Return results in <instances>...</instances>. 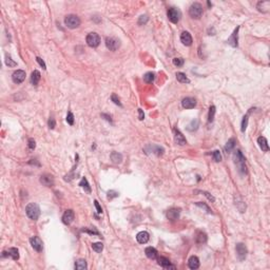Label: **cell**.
<instances>
[{
    "label": "cell",
    "mask_w": 270,
    "mask_h": 270,
    "mask_svg": "<svg viewBox=\"0 0 270 270\" xmlns=\"http://www.w3.org/2000/svg\"><path fill=\"white\" fill-rule=\"evenodd\" d=\"M234 163L237 167V170L241 174L245 175L247 174V167H246V158L243 155L242 151L237 150L236 152L234 153Z\"/></svg>",
    "instance_id": "obj_1"
},
{
    "label": "cell",
    "mask_w": 270,
    "mask_h": 270,
    "mask_svg": "<svg viewBox=\"0 0 270 270\" xmlns=\"http://www.w3.org/2000/svg\"><path fill=\"white\" fill-rule=\"evenodd\" d=\"M26 213L29 219L36 220H38L39 215H40V208H39V206L36 203H30L28 206L26 207Z\"/></svg>",
    "instance_id": "obj_2"
},
{
    "label": "cell",
    "mask_w": 270,
    "mask_h": 270,
    "mask_svg": "<svg viewBox=\"0 0 270 270\" xmlns=\"http://www.w3.org/2000/svg\"><path fill=\"white\" fill-rule=\"evenodd\" d=\"M64 24L68 26L69 29H75L78 28L80 26V19H79L78 16L76 15H68V16L64 18Z\"/></svg>",
    "instance_id": "obj_3"
},
{
    "label": "cell",
    "mask_w": 270,
    "mask_h": 270,
    "mask_svg": "<svg viewBox=\"0 0 270 270\" xmlns=\"http://www.w3.org/2000/svg\"><path fill=\"white\" fill-rule=\"evenodd\" d=\"M189 15L194 19H199L203 15V6L200 3H193L189 9Z\"/></svg>",
    "instance_id": "obj_4"
},
{
    "label": "cell",
    "mask_w": 270,
    "mask_h": 270,
    "mask_svg": "<svg viewBox=\"0 0 270 270\" xmlns=\"http://www.w3.org/2000/svg\"><path fill=\"white\" fill-rule=\"evenodd\" d=\"M87 43L91 48H97L100 43V38L98 34L96 33H90L87 36Z\"/></svg>",
    "instance_id": "obj_5"
},
{
    "label": "cell",
    "mask_w": 270,
    "mask_h": 270,
    "mask_svg": "<svg viewBox=\"0 0 270 270\" xmlns=\"http://www.w3.org/2000/svg\"><path fill=\"white\" fill-rule=\"evenodd\" d=\"M168 18L172 23H177L180 18V12L175 7H170L168 10Z\"/></svg>",
    "instance_id": "obj_6"
},
{
    "label": "cell",
    "mask_w": 270,
    "mask_h": 270,
    "mask_svg": "<svg viewBox=\"0 0 270 270\" xmlns=\"http://www.w3.org/2000/svg\"><path fill=\"white\" fill-rule=\"evenodd\" d=\"M106 46L110 51H116L120 46V42L118 39L114 37H107L106 38Z\"/></svg>",
    "instance_id": "obj_7"
},
{
    "label": "cell",
    "mask_w": 270,
    "mask_h": 270,
    "mask_svg": "<svg viewBox=\"0 0 270 270\" xmlns=\"http://www.w3.org/2000/svg\"><path fill=\"white\" fill-rule=\"evenodd\" d=\"M235 250H236V254L239 256L240 261H244L246 259L247 256V248L243 243H239L236 244V247H235Z\"/></svg>",
    "instance_id": "obj_8"
},
{
    "label": "cell",
    "mask_w": 270,
    "mask_h": 270,
    "mask_svg": "<svg viewBox=\"0 0 270 270\" xmlns=\"http://www.w3.org/2000/svg\"><path fill=\"white\" fill-rule=\"evenodd\" d=\"M30 243H31L32 247H33L36 251H38V252L42 251V248H43L42 241H41L38 236H32L31 239H30Z\"/></svg>",
    "instance_id": "obj_9"
},
{
    "label": "cell",
    "mask_w": 270,
    "mask_h": 270,
    "mask_svg": "<svg viewBox=\"0 0 270 270\" xmlns=\"http://www.w3.org/2000/svg\"><path fill=\"white\" fill-rule=\"evenodd\" d=\"M145 151H146V153H150V152L154 153V154H156L157 156L163 155V152H165V150H163L162 147H159V146H154V145L147 146V147L145 148Z\"/></svg>",
    "instance_id": "obj_10"
},
{
    "label": "cell",
    "mask_w": 270,
    "mask_h": 270,
    "mask_svg": "<svg viewBox=\"0 0 270 270\" xmlns=\"http://www.w3.org/2000/svg\"><path fill=\"white\" fill-rule=\"evenodd\" d=\"M12 78H13V81L15 83H21L26 79V72L23 70H17L13 73Z\"/></svg>",
    "instance_id": "obj_11"
},
{
    "label": "cell",
    "mask_w": 270,
    "mask_h": 270,
    "mask_svg": "<svg viewBox=\"0 0 270 270\" xmlns=\"http://www.w3.org/2000/svg\"><path fill=\"white\" fill-rule=\"evenodd\" d=\"M239 30H240V26H237V28L233 31L232 35L230 36V38L228 39V41H227V42L229 43L231 46H233V48H236V46H237V41H239Z\"/></svg>",
    "instance_id": "obj_12"
},
{
    "label": "cell",
    "mask_w": 270,
    "mask_h": 270,
    "mask_svg": "<svg viewBox=\"0 0 270 270\" xmlns=\"http://www.w3.org/2000/svg\"><path fill=\"white\" fill-rule=\"evenodd\" d=\"M74 217H75V214H74V211L71 209L66 210V212L62 215V222L66 225H70L72 222L74 220Z\"/></svg>",
    "instance_id": "obj_13"
},
{
    "label": "cell",
    "mask_w": 270,
    "mask_h": 270,
    "mask_svg": "<svg viewBox=\"0 0 270 270\" xmlns=\"http://www.w3.org/2000/svg\"><path fill=\"white\" fill-rule=\"evenodd\" d=\"M40 183L46 187H52L54 185V178L50 174H43L40 176Z\"/></svg>",
    "instance_id": "obj_14"
},
{
    "label": "cell",
    "mask_w": 270,
    "mask_h": 270,
    "mask_svg": "<svg viewBox=\"0 0 270 270\" xmlns=\"http://www.w3.org/2000/svg\"><path fill=\"white\" fill-rule=\"evenodd\" d=\"M174 140H175V143L179 146H185L186 143H187V140H186L185 136L183 135L178 130H176V129L174 130Z\"/></svg>",
    "instance_id": "obj_15"
},
{
    "label": "cell",
    "mask_w": 270,
    "mask_h": 270,
    "mask_svg": "<svg viewBox=\"0 0 270 270\" xmlns=\"http://www.w3.org/2000/svg\"><path fill=\"white\" fill-rule=\"evenodd\" d=\"M136 240L139 244H146V243L149 242L150 240V235L147 231H140L139 233H137L136 235Z\"/></svg>",
    "instance_id": "obj_16"
},
{
    "label": "cell",
    "mask_w": 270,
    "mask_h": 270,
    "mask_svg": "<svg viewBox=\"0 0 270 270\" xmlns=\"http://www.w3.org/2000/svg\"><path fill=\"white\" fill-rule=\"evenodd\" d=\"M179 214H180L179 209H177V208H172V209L168 210L167 217H168V220H178V217H179Z\"/></svg>",
    "instance_id": "obj_17"
},
{
    "label": "cell",
    "mask_w": 270,
    "mask_h": 270,
    "mask_svg": "<svg viewBox=\"0 0 270 270\" xmlns=\"http://www.w3.org/2000/svg\"><path fill=\"white\" fill-rule=\"evenodd\" d=\"M182 105L185 109H192L196 106V100L192 97H186L183 99Z\"/></svg>",
    "instance_id": "obj_18"
},
{
    "label": "cell",
    "mask_w": 270,
    "mask_h": 270,
    "mask_svg": "<svg viewBox=\"0 0 270 270\" xmlns=\"http://www.w3.org/2000/svg\"><path fill=\"white\" fill-rule=\"evenodd\" d=\"M180 41L183 42V44L189 46L192 44V37L190 35L189 32H183L182 35H180Z\"/></svg>",
    "instance_id": "obj_19"
},
{
    "label": "cell",
    "mask_w": 270,
    "mask_h": 270,
    "mask_svg": "<svg viewBox=\"0 0 270 270\" xmlns=\"http://www.w3.org/2000/svg\"><path fill=\"white\" fill-rule=\"evenodd\" d=\"M11 256L13 260L17 261V260L19 259V251H18V249L14 248V247H13V248H10L9 250H7V253H6V251H4L3 253H2V256Z\"/></svg>",
    "instance_id": "obj_20"
},
{
    "label": "cell",
    "mask_w": 270,
    "mask_h": 270,
    "mask_svg": "<svg viewBox=\"0 0 270 270\" xmlns=\"http://www.w3.org/2000/svg\"><path fill=\"white\" fill-rule=\"evenodd\" d=\"M195 242L199 245H203L207 242V234L203 231H197L195 234Z\"/></svg>",
    "instance_id": "obj_21"
},
{
    "label": "cell",
    "mask_w": 270,
    "mask_h": 270,
    "mask_svg": "<svg viewBox=\"0 0 270 270\" xmlns=\"http://www.w3.org/2000/svg\"><path fill=\"white\" fill-rule=\"evenodd\" d=\"M257 143H259V146H260V148L262 149V151H264V152L269 151L268 143H267V139L264 137V136H260V137L257 138Z\"/></svg>",
    "instance_id": "obj_22"
},
{
    "label": "cell",
    "mask_w": 270,
    "mask_h": 270,
    "mask_svg": "<svg viewBox=\"0 0 270 270\" xmlns=\"http://www.w3.org/2000/svg\"><path fill=\"white\" fill-rule=\"evenodd\" d=\"M257 10L262 13H267L270 9V1H260L257 3Z\"/></svg>",
    "instance_id": "obj_23"
},
{
    "label": "cell",
    "mask_w": 270,
    "mask_h": 270,
    "mask_svg": "<svg viewBox=\"0 0 270 270\" xmlns=\"http://www.w3.org/2000/svg\"><path fill=\"white\" fill-rule=\"evenodd\" d=\"M188 265H189L190 269H197L199 267V260L197 256H191L189 259V262H188Z\"/></svg>",
    "instance_id": "obj_24"
},
{
    "label": "cell",
    "mask_w": 270,
    "mask_h": 270,
    "mask_svg": "<svg viewBox=\"0 0 270 270\" xmlns=\"http://www.w3.org/2000/svg\"><path fill=\"white\" fill-rule=\"evenodd\" d=\"M145 253L151 260H155L157 257V250L153 247H147L145 250Z\"/></svg>",
    "instance_id": "obj_25"
},
{
    "label": "cell",
    "mask_w": 270,
    "mask_h": 270,
    "mask_svg": "<svg viewBox=\"0 0 270 270\" xmlns=\"http://www.w3.org/2000/svg\"><path fill=\"white\" fill-rule=\"evenodd\" d=\"M40 78H41L40 72L35 70L31 75V83H33L34 86H37V85H38V83H39V80H40Z\"/></svg>",
    "instance_id": "obj_26"
},
{
    "label": "cell",
    "mask_w": 270,
    "mask_h": 270,
    "mask_svg": "<svg viewBox=\"0 0 270 270\" xmlns=\"http://www.w3.org/2000/svg\"><path fill=\"white\" fill-rule=\"evenodd\" d=\"M111 160L114 163H120L123 162V155L118 152H112L111 153Z\"/></svg>",
    "instance_id": "obj_27"
},
{
    "label": "cell",
    "mask_w": 270,
    "mask_h": 270,
    "mask_svg": "<svg viewBox=\"0 0 270 270\" xmlns=\"http://www.w3.org/2000/svg\"><path fill=\"white\" fill-rule=\"evenodd\" d=\"M235 143H236V142H235L234 138H230V139L228 140V143H226V146H225V151H226L227 153L231 152V151L234 149Z\"/></svg>",
    "instance_id": "obj_28"
},
{
    "label": "cell",
    "mask_w": 270,
    "mask_h": 270,
    "mask_svg": "<svg viewBox=\"0 0 270 270\" xmlns=\"http://www.w3.org/2000/svg\"><path fill=\"white\" fill-rule=\"evenodd\" d=\"M176 79L182 83H190V80L188 79L187 76H186V74L182 73V72H178V73H176Z\"/></svg>",
    "instance_id": "obj_29"
},
{
    "label": "cell",
    "mask_w": 270,
    "mask_h": 270,
    "mask_svg": "<svg viewBox=\"0 0 270 270\" xmlns=\"http://www.w3.org/2000/svg\"><path fill=\"white\" fill-rule=\"evenodd\" d=\"M157 263H158L159 266H162V267H163V268L167 269L168 266L170 265V261L167 259V257L160 256V257H158V259H157Z\"/></svg>",
    "instance_id": "obj_30"
},
{
    "label": "cell",
    "mask_w": 270,
    "mask_h": 270,
    "mask_svg": "<svg viewBox=\"0 0 270 270\" xmlns=\"http://www.w3.org/2000/svg\"><path fill=\"white\" fill-rule=\"evenodd\" d=\"M154 79H155V75L152 72H148V73H146L145 76H143V80L147 83H152L153 81H154Z\"/></svg>",
    "instance_id": "obj_31"
},
{
    "label": "cell",
    "mask_w": 270,
    "mask_h": 270,
    "mask_svg": "<svg viewBox=\"0 0 270 270\" xmlns=\"http://www.w3.org/2000/svg\"><path fill=\"white\" fill-rule=\"evenodd\" d=\"M87 268V262L86 260H78V261H76L75 263V269L77 270H83V269H86Z\"/></svg>",
    "instance_id": "obj_32"
},
{
    "label": "cell",
    "mask_w": 270,
    "mask_h": 270,
    "mask_svg": "<svg viewBox=\"0 0 270 270\" xmlns=\"http://www.w3.org/2000/svg\"><path fill=\"white\" fill-rule=\"evenodd\" d=\"M79 186L83 187L87 192H91V187H90V185H89V183H88V180H87L86 177H83L81 182L79 183Z\"/></svg>",
    "instance_id": "obj_33"
},
{
    "label": "cell",
    "mask_w": 270,
    "mask_h": 270,
    "mask_svg": "<svg viewBox=\"0 0 270 270\" xmlns=\"http://www.w3.org/2000/svg\"><path fill=\"white\" fill-rule=\"evenodd\" d=\"M214 115H215V107L214 106H211L209 109V114H208V121L209 123H212L214 120Z\"/></svg>",
    "instance_id": "obj_34"
},
{
    "label": "cell",
    "mask_w": 270,
    "mask_h": 270,
    "mask_svg": "<svg viewBox=\"0 0 270 270\" xmlns=\"http://www.w3.org/2000/svg\"><path fill=\"white\" fill-rule=\"evenodd\" d=\"M195 205H196L197 207H199V208H202V209H204L205 211H206V212H208V213H212V210L210 209V208H209V206H208V205H206V204H205V203H202V202H197V203H195Z\"/></svg>",
    "instance_id": "obj_35"
},
{
    "label": "cell",
    "mask_w": 270,
    "mask_h": 270,
    "mask_svg": "<svg viewBox=\"0 0 270 270\" xmlns=\"http://www.w3.org/2000/svg\"><path fill=\"white\" fill-rule=\"evenodd\" d=\"M92 248H93L94 251H96V252H98V253H99V252L103 251V243H93Z\"/></svg>",
    "instance_id": "obj_36"
},
{
    "label": "cell",
    "mask_w": 270,
    "mask_h": 270,
    "mask_svg": "<svg viewBox=\"0 0 270 270\" xmlns=\"http://www.w3.org/2000/svg\"><path fill=\"white\" fill-rule=\"evenodd\" d=\"M249 115L248 114H246V115L243 117V120H242V132H245L247 129V126H248V119H249Z\"/></svg>",
    "instance_id": "obj_37"
},
{
    "label": "cell",
    "mask_w": 270,
    "mask_h": 270,
    "mask_svg": "<svg viewBox=\"0 0 270 270\" xmlns=\"http://www.w3.org/2000/svg\"><path fill=\"white\" fill-rule=\"evenodd\" d=\"M197 128H199V120H197V119L192 120V123L188 126V130H189V131H195Z\"/></svg>",
    "instance_id": "obj_38"
},
{
    "label": "cell",
    "mask_w": 270,
    "mask_h": 270,
    "mask_svg": "<svg viewBox=\"0 0 270 270\" xmlns=\"http://www.w3.org/2000/svg\"><path fill=\"white\" fill-rule=\"evenodd\" d=\"M184 62H185L184 59L180 58V57H178V58L176 57V58L173 59V64H174L175 66H182L183 64H184Z\"/></svg>",
    "instance_id": "obj_39"
},
{
    "label": "cell",
    "mask_w": 270,
    "mask_h": 270,
    "mask_svg": "<svg viewBox=\"0 0 270 270\" xmlns=\"http://www.w3.org/2000/svg\"><path fill=\"white\" fill-rule=\"evenodd\" d=\"M6 64L7 66H17V63L15 62V61L10 56H6Z\"/></svg>",
    "instance_id": "obj_40"
},
{
    "label": "cell",
    "mask_w": 270,
    "mask_h": 270,
    "mask_svg": "<svg viewBox=\"0 0 270 270\" xmlns=\"http://www.w3.org/2000/svg\"><path fill=\"white\" fill-rule=\"evenodd\" d=\"M213 159L215 160V162H220V160H222V155H220V152L219 150H215V151H213Z\"/></svg>",
    "instance_id": "obj_41"
},
{
    "label": "cell",
    "mask_w": 270,
    "mask_h": 270,
    "mask_svg": "<svg viewBox=\"0 0 270 270\" xmlns=\"http://www.w3.org/2000/svg\"><path fill=\"white\" fill-rule=\"evenodd\" d=\"M195 193H202V194H204L205 196H206L209 200H211V202H214V200H215L214 197L212 196V195L210 194V193H208V192H206V191H199V190H196V191H195Z\"/></svg>",
    "instance_id": "obj_42"
},
{
    "label": "cell",
    "mask_w": 270,
    "mask_h": 270,
    "mask_svg": "<svg viewBox=\"0 0 270 270\" xmlns=\"http://www.w3.org/2000/svg\"><path fill=\"white\" fill-rule=\"evenodd\" d=\"M66 121H68L69 125H74V115L72 112H69L68 115H66Z\"/></svg>",
    "instance_id": "obj_43"
},
{
    "label": "cell",
    "mask_w": 270,
    "mask_h": 270,
    "mask_svg": "<svg viewBox=\"0 0 270 270\" xmlns=\"http://www.w3.org/2000/svg\"><path fill=\"white\" fill-rule=\"evenodd\" d=\"M28 147H29V149L31 151H33L36 148V143H35V140H34L33 138H30V139H29Z\"/></svg>",
    "instance_id": "obj_44"
},
{
    "label": "cell",
    "mask_w": 270,
    "mask_h": 270,
    "mask_svg": "<svg viewBox=\"0 0 270 270\" xmlns=\"http://www.w3.org/2000/svg\"><path fill=\"white\" fill-rule=\"evenodd\" d=\"M118 195H119V194H118V192L114 191V190H111V191L108 192V199H114V197H117Z\"/></svg>",
    "instance_id": "obj_45"
},
{
    "label": "cell",
    "mask_w": 270,
    "mask_h": 270,
    "mask_svg": "<svg viewBox=\"0 0 270 270\" xmlns=\"http://www.w3.org/2000/svg\"><path fill=\"white\" fill-rule=\"evenodd\" d=\"M147 21H148V16H147V15H143V16L139 17L138 24H140V26H142V24H146V23H147Z\"/></svg>",
    "instance_id": "obj_46"
},
{
    "label": "cell",
    "mask_w": 270,
    "mask_h": 270,
    "mask_svg": "<svg viewBox=\"0 0 270 270\" xmlns=\"http://www.w3.org/2000/svg\"><path fill=\"white\" fill-rule=\"evenodd\" d=\"M111 100H112L113 103H115V105L120 106V107H121V103H120V101H119V98H118L117 96H116V94H113V95L111 96Z\"/></svg>",
    "instance_id": "obj_47"
},
{
    "label": "cell",
    "mask_w": 270,
    "mask_h": 270,
    "mask_svg": "<svg viewBox=\"0 0 270 270\" xmlns=\"http://www.w3.org/2000/svg\"><path fill=\"white\" fill-rule=\"evenodd\" d=\"M83 232H88V233L90 234H96V235H99V233H98V231L96 229H83Z\"/></svg>",
    "instance_id": "obj_48"
},
{
    "label": "cell",
    "mask_w": 270,
    "mask_h": 270,
    "mask_svg": "<svg viewBox=\"0 0 270 270\" xmlns=\"http://www.w3.org/2000/svg\"><path fill=\"white\" fill-rule=\"evenodd\" d=\"M36 60H37V62L40 64L41 68H42L43 70H46V63H44V61L42 60V59H41L40 57H36Z\"/></svg>",
    "instance_id": "obj_49"
},
{
    "label": "cell",
    "mask_w": 270,
    "mask_h": 270,
    "mask_svg": "<svg viewBox=\"0 0 270 270\" xmlns=\"http://www.w3.org/2000/svg\"><path fill=\"white\" fill-rule=\"evenodd\" d=\"M56 126V121L55 119H54L53 117H50V119H49V128L50 129H54Z\"/></svg>",
    "instance_id": "obj_50"
},
{
    "label": "cell",
    "mask_w": 270,
    "mask_h": 270,
    "mask_svg": "<svg viewBox=\"0 0 270 270\" xmlns=\"http://www.w3.org/2000/svg\"><path fill=\"white\" fill-rule=\"evenodd\" d=\"M94 205H95V207H96V210H97V212H98V213H103V208L100 207L99 203H98L97 200H95V202H94Z\"/></svg>",
    "instance_id": "obj_51"
},
{
    "label": "cell",
    "mask_w": 270,
    "mask_h": 270,
    "mask_svg": "<svg viewBox=\"0 0 270 270\" xmlns=\"http://www.w3.org/2000/svg\"><path fill=\"white\" fill-rule=\"evenodd\" d=\"M138 114H139V116H138V118H139L140 120H143V118H145V114H143V110L142 109H138Z\"/></svg>",
    "instance_id": "obj_52"
}]
</instances>
